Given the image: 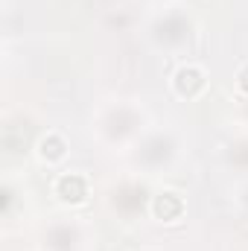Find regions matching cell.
Segmentation results:
<instances>
[{
    "label": "cell",
    "instance_id": "cell-1",
    "mask_svg": "<svg viewBox=\"0 0 248 251\" xmlns=\"http://www.w3.org/2000/svg\"><path fill=\"white\" fill-rule=\"evenodd\" d=\"M64 152H67V143H64L59 134H47V137L38 143V155H41V161H47V164L62 161Z\"/></svg>",
    "mask_w": 248,
    "mask_h": 251
},
{
    "label": "cell",
    "instance_id": "cell-2",
    "mask_svg": "<svg viewBox=\"0 0 248 251\" xmlns=\"http://www.w3.org/2000/svg\"><path fill=\"white\" fill-rule=\"evenodd\" d=\"M237 85H240L243 91H248V64L240 70V76H237Z\"/></svg>",
    "mask_w": 248,
    "mask_h": 251
}]
</instances>
